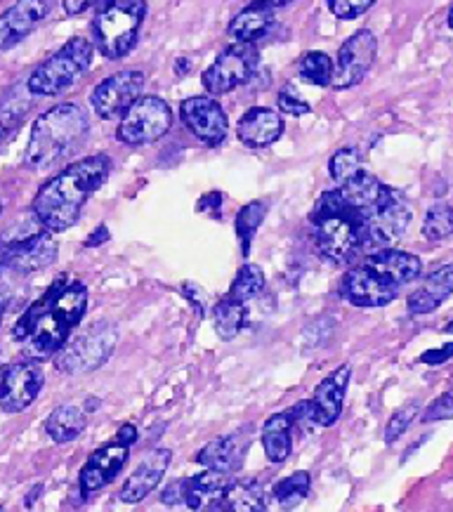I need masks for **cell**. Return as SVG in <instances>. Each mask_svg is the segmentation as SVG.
I'll use <instances>...</instances> for the list:
<instances>
[{
  "label": "cell",
  "instance_id": "obj_1",
  "mask_svg": "<svg viewBox=\"0 0 453 512\" xmlns=\"http://www.w3.org/2000/svg\"><path fill=\"white\" fill-rule=\"evenodd\" d=\"M88 307V288L81 281L59 277L41 300H36L17 321L12 336L24 345L31 359H48L62 350L71 331L81 324Z\"/></svg>",
  "mask_w": 453,
  "mask_h": 512
},
{
  "label": "cell",
  "instance_id": "obj_2",
  "mask_svg": "<svg viewBox=\"0 0 453 512\" xmlns=\"http://www.w3.org/2000/svg\"><path fill=\"white\" fill-rule=\"evenodd\" d=\"M111 173V159L104 154L88 156V159L71 163L62 173L52 177L38 189L34 210L38 225L45 232H64L74 227L85 201L100 189Z\"/></svg>",
  "mask_w": 453,
  "mask_h": 512
},
{
  "label": "cell",
  "instance_id": "obj_3",
  "mask_svg": "<svg viewBox=\"0 0 453 512\" xmlns=\"http://www.w3.org/2000/svg\"><path fill=\"white\" fill-rule=\"evenodd\" d=\"M88 133V114L78 104H57L36 118L26 144V166L43 170L74 152Z\"/></svg>",
  "mask_w": 453,
  "mask_h": 512
},
{
  "label": "cell",
  "instance_id": "obj_4",
  "mask_svg": "<svg viewBox=\"0 0 453 512\" xmlns=\"http://www.w3.org/2000/svg\"><path fill=\"white\" fill-rule=\"evenodd\" d=\"M312 241L319 255L336 265H347L361 251V229L357 213L347 206L338 189L321 194L312 208Z\"/></svg>",
  "mask_w": 453,
  "mask_h": 512
},
{
  "label": "cell",
  "instance_id": "obj_5",
  "mask_svg": "<svg viewBox=\"0 0 453 512\" xmlns=\"http://www.w3.org/2000/svg\"><path fill=\"white\" fill-rule=\"evenodd\" d=\"M147 17V0H102L93 19L97 50L107 59H123L133 52Z\"/></svg>",
  "mask_w": 453,
  "mask_h": 512
},
{
  "label": "cell",
  "instance_id": "obj_6",
  "mask_svg": "<svg viewBox=\"0 0 453 512\" xmlns=\"http://www.w3.org/2000/svg\"><path fill=\"white\" fill-rule=\"evenodd\" d=\"M93 52L95 45L90 38H71L67 45H62L55 55L45 59L41 67L26 78V88L31 90V95L41 97H55L59 93H64L71 85L81 81L85 71L90 69V64H93Z\"/></svg>",
  "mask_w": 453,
  "mask_h": 512
},
{
  "label": "cell",
  "instance_id": "obj_7",
  "mask_svg": "<svg viewBox=\"0 0 453 512\" xmlns=\"http://www.w3.org/2000/svg\"><path fill=\"white\" fill-rule=\"evenodd\" d=\"M357 218L361 229V251L376 253L392 248L402 239L409 229L411 208L397 189L385 187L383 196Z\"/></svg>",
  "mask_w": 453,
  "mask_h": 512
},
{
  "label": "cell",
  "instance_id": "obj_8",
  "mask_svg": "<svg viewBox=\"0 0 453 512\" xmlns=\"http://www.w3.org/2000/svg\"><path fill=\"white\" fill-rule=\"evenodd\" d=\"M118 340L116 328L107 321H97L76 338L67 340L62 350L55 354L57 371L69 373V376H81V373L97 371L107 364L111 352H114Z\"/></svg>",
  "mask_w": 453,
  "mask_h": 512
},
{
  "label": "cell",
  "instance_id": "obj_9",
  "mask_svg": "<svg viewBox=\"0 0 453 512\" xmlns=\"http://www.w3.org/2000/svg\"><path fill=\"white\" fill-rule=\"evenodd\" d=\"M173 126V111H170L168 102L161 97L147 95L140 97L126 114L121 116L118 123L116 140L130 147H140V144H151L161 140Z\"/></svg>",
  "mask_w": 453,
  "mask_h": 512
},
{
  "label": "cell",
  "instance_id": "obj_10",
  "mask_svg": "<svg viewBox=\"0 0 453 512\" xmlns=\"http://www.w3.org/2000/svg\"><path fill=\"white\" fill-rule=\"evenodd\" d=\"M258 50L253 45L234 43L222 55H218L213 64L203 74V88L210 95H227L234 88L248 83L258 69Z\"/></svg>",
  "mask_w": 453,
  "mask_h": 512
},
{
  "label": "cell",
  "instance_id": "obj_11",
  "mask_svg": "<svg viewBox=\"0 0 453 512\" xmlns=\"http://www.w3.org/2000/svg\"><path fill=\"white\" fill-rule=\"evenodd\" d=\"M57 260V244L50 232H34L19 239L0 241V269L31 274L50 267Z\"/></svg>",
  "mask_w": 453,
  "mask_h": 512
},
{
  "label": "cell",
  "instance_id": "obj_12",
  "mask_svg": "<svg viewBox=\"0 0 453 512\" xmlns=\"http://www.w3.org/2000/svg\"><path fill=\"white\" fill-rule=\"evenodd\" d=\"M378 55V41L369 29H361L347 38L343 48L338 50V62L333 64V81L336 90L354 88L364 81Z\"/></svg>",
  "mask_w": 453,
  "mask_h": 512
},
{
  "label": "cell",
  "instance_id": "obj_13",
  "mask_svg": "<svg viewBox=\"0 0 453 512\" xmlns=\"http://www.w3.org/2000/svg\"><path fill=\"white\" fill-rule=\"evenodd\" d=\"M144 88V74L137 69L118 71V74L104 78L102 83L95 85L93 97V109L97 116L102 118H118L133 107V104L142 97Z\"/></svg>",
  "mask_w": 453,
  "mask_h": 512
},
{
  "label": "cell",
  "instance_id": "obj_14",
  "mask_svg": "<svg viewBox=\"0 0 453 512\" xmlns=\"http://www.w3.org/2000/svg\"><path fill=\"white\" fill-rule=\"evenodd\" d=\"M45 383L43 369L34 361H19L5 366L0 378V409L5 413H22L36 402Z\"/></svg>",
  "mask_w": 453,
  "mask_h": 512
},
{
  "label": "cell",
  "instance_id": "obj_15",
  "mask_svg": "<svg viewBox=\"0 0 453 512\" xmlns=\"http://www.w3.org/2000/svg\"><path fill=\"white\" fill-rule=\"evenodd\" d=\"M180 116L185 126L192 130V135L199 137L208 147H218V144L225 142L229 130L227 114L213 97H189L180 104Z\"/></svg>",
  "mask_w": 453,
  "mask_h": 512
},
{
  "label": "cell",
  "instance_id": "obj_16",
  "mask_svg": "<svg viewBox=\"0 0 453 512\" xmlns=\"http://www.w3.org/2000/svg\"><path fill=\"white\" fill-rule=\"evenodd\" d=\"M399 288L373 272L371 267H352L340 281V295L354 307H385L397 298Z\"/></svg>",
  "mask_w": 453,
  "mask_h": 512
},
{
  "label": "cell",
  "instance_id": "obj_17",
  "mask_svg": "<svg viewBox=\"0 0 453 512\" xmlns=\"http://www.w3.org/2000/svg\"><path fill=\"white\" fill-rule=\"evenodd\" d=\"M52 0H17L0 15V50H10L24 41L45 17L50 15Z\"/></svg>",
  "mask_w": 453,
  "mask_h": 512
},
{
  "label": "cell",
  "instance_id": "obj_18",
  "mask_svg": "<svg viewBox=\"0 0 453 512\" xmlns=\"http://www.w3.org/2000/svg\"><path fill=\"white\" fill-rule=\"evenodd\" d=\"M128 456H130L128 446H123L118 442L97 449L81 470L83 496L95 494V491H100L107 487V484L114 482V477L123 470V465L128 463Z\"/></svg>",
  "mask_w": 453,
  "mask_h": 512
},
{
  "label": "cell",
  "instance_id": "obj_19",
  "mask_svg": "<svg viewBox=\"0 0 453 512\" xmlns=\"http://www.w3.org/2000/svg\"><path fill=\"white\" fill-rule=\"evenodd\" d=\"M350 378H352V369L345 364L333 371L331 376L321 380L317 390H314V397L310 404L314 413V423H317L319 428H331V425L340 418Z\"/></svg>",
  "mask_w": 453,
  "mask_h": 512
},
{
  "label": "cell",
  "instance_id": "obj_20",
  "mask_svg": "<svg viewBox=\"0 0 453 512\" xmlns=\"http://www.w3.org/2000/svg\"><path fill=\"white\" fill-rule=\"evenodd\" d=\"M170 458H173V454L168 449H154L151 454H147V458L137 465L133 475L126 479V484L118 491V498L123 503L144 501L161 484V479L170 465Z\"/></svg>",
  "mask_w": 453,
  "mask_h": 512
},
{
  "label": "cell",
  "instance_id": "obj_21",
  "mask_svg": "<svg viewBox=\"0 0 453 512\" xmlns=\"http://www.w3.org/2000/svg\"><path fill=\"white\" fill-rule=\"evenodd\" d=\"M284 133V118L279 111L267 107H253L236 123V135L251 149H262L274 144Z\"/></svg>",
  "mask_w": 453,
  "mask_h": 512
},
{
  "label": "cell",
  "instance_id": "obj_22",
  "mask_svg": "<svg viewBox=\"0 0 453 512\" xmlns=\"http://www.w3.org/2000/svg\"><path fill=\"white\" fill-rule=\"evenodd\" d=\"M364 265L371 267L373 272H378L380 277L390 281V284H395L397 288L416 281L420 277V272H423V262H420L418 255L395 251V248L369 253Z\"/></svg>",
  "mask_w": 453,
  "mask_h": 512
},
{
  "label": "cell",
  "instance_id": "obj_23",
  "mask_svg": "<svg viewBox=\"0 0 453 512\" xmlns=\"http://www.w3.org/2000/svg\"><path fill=\"white\" fill-rule=\"evenodd\" d=\"M246 451L248 437L244 432H236V435H225L208 442L199 454H196V463H201L206 470H220L232 475V472L239 470L241 463H244Z\"/></svg>",
  "mask_w": 453,
  "mask_h": 512
},
{
  "label": "cell",
  "instance_id": "obj_24",
  "mask_svg": "<svg viewBox=\"0 0 453 512\" xmlns=\"http://www.w3.org/2000/svg\"><path fill=\"white\" fill-rule=\"evenodd\" d=\"M232 475L220 470H206L201 475L187 479V496L185 503L192 510H213L215 505L225 503V496L232 487Z\"/></svg>",
  "mask_w": 453,
  "mask_h": 512
},
{
  "label": "cell",
  "instance_id": "obj_25",
  "mask_svg": "<svg viewBox=\"0 0 453 512\" xmlns=\"http://www.w3.org/2000/svg\"><path fill=\"white\" fill-rule=\"evenodd\" d=\"M453 295V262L435 269L425 284L409 295V312L411 314H430L435 312L444 300Z\"/></svg>",
  "mask_w": 453,
  "mask_h": 512
},
{
  "label": "cell",
  "instance_id": "obj_26",
  "mask_svg": "<svg viewBox=\"0 0 453 512\" xmlns=\"http://www.w3.org/2000/svg\"><path fill=\"white\" fill-rule=\"evenodd\" d=\"M274 24V8L267 5L251 3L246 10H241L227 26V34L234 38L236 43L253 45L258 38H262Z\"/></svg>",
  "mask_w": 453,
  "mask_h": 512
},
{
  "label": "cell",
  "instance_id": "obj_27",
  "mask_svg": "<svg viewBox=\"0 0 453 512\" xmlns=\"http://www.w3.org/2000/svg\"><path fill=\"white\" fill-rule=\"evenodd\" d=\"M262 449L272 463H284L293 451V420L288 413H274L262 425Z\"/></svg>",
  "mask_w": 453,
  "mask_h": 512
},
{
  "label": "cell",
  "instance_id": "obj_28",
  "mask_svg": "<svg viewBox=\"0 0 453 512\" xmlns=\"http://www.w3.org/2000/svg\"><path fill=\"white\" fill-rule=\"evenodd\" d=\"M31 90L26 88V83H19L10 90L8 95L0 102V144L12 140L17 135V130L22 128L26 114L31 109Z\"/></svg>",
  "mask_w": 453,
  "mask_h": 512
},
{
  "label": "cell",
  "instance_id": "obj_29",
  "mask_svg": "<svg viewBox=\"0 0 453 512\" xmlns=\"http://www.w3.org/2000/svg\"><path fill=\"white\" fill-rule=\"evenodd\" d=\"M338 192L345 199L347 206H350L357 215H361L366 213V210H369L380 196H383L385 185L378 180V177H373L371 173H366V170H361V173L350 177V180L343 182V185H338Z\"/></svg>",
  "mask_w": 453,
  "mask_h": 512
},
{
  "label": "cell",
  "instance_id": "obj_30",
  "mask_svg": "<svg viewBox=\"0 0 453 512\" xmlns=\"http://www.w3.org/2000/svg\"><path fill=\"white\" fill-rule=\"evenodd\" d=\"M85 423H88V420H85L83 409H78L74 404H64L57 406V409L48 416V420H45V432H48L52 442L67 444L83 435Z\"/></svg>",
  "mask_w": 453,
  "mask_h": 512
},
{
  "label": "cell",
  "instance_id": "obj_31",
  "mask_svg": "<svg viewBox=\"0 0 453 512\" xmlns=\"http://www.w3.org/2000/svg\"><path fill=\"white\" fill-rule=\"evenodd\" d=\"M248 321V307L244 303H239V300L225 298L220 300L218 307H215V331H218V336L222 340H232L239 336L241 331H244Z\"/></svg>",
  "mask_w": 453,
  "mask_h": 512
},
{
  "label": "cell",
  "instance_id": "obj_32",
  "mask_svg": "<svg viewBox=\"0 0 453 512\" xmlns=\"http://www.w3.org/2000/svg\"><path fill=\"white\" fill-rule=\"evenodd\" d=\"M310 489H312L310 472L298 470L293 472V475L281 479L277 487H274V498H277V503L284 510H293L305 501L307 494H310Z\"/></svg>",
  "mask_w": 453,
  "mask_h": 512
},
{
  "label": "cell",
  "instance_id": "obj_33",
  "mask_svg": "<svg viewBox=\"0 0 453 512\" xmlns=\"http://www.w3.org/2000/svg\"><path fill=\"white\" fill-rule=\"evenodd\" d=\"M298 74L305 83L326 88V85H331L333 81V59L321 50L305 52L298 64Z\"/></svg>",
  "mask_w": 453,
  "mask_h": 512
},
{
  "label": "cell",
  "instance_id": "obj_34",
  "mask_svg": "<svg viewBox=\"0 0 453 512\" xmlns=\"http://www.w3.org/2000/svg\"><path fill=\"white\" fill-rule=\"evenodd\" d=\"M265 215H267V203L265 201L246 203V206L239 210V215H236L234 229H236V236L241 239V248H244V255H248V251H251V241H253L255 232L260 229L262 220H265Z\"/></svg>",
  "mask_w": 453,
  "mask_h": 512
},
{
  "label": "cell",
  "instance_id": "obj_35",
  "mask_svg": "<svg viewBox=\"0 0 453 512\" xmlns=\"http://www.w3.org/2000/svg\"><path fill=\"white\" fill-rule=\"evenodd\" d=\"M262 288H265V274H262V269L258 265H244L232 281V288H229L227 295L248 305L251 300L258 298Z\"/></svg>",
  "mask_w": 453,
  "mask_h": 512
},
{
  "label": "cell",
  "instance_id": "obj_36",
  "mask_svg": "<svg viewBox=\"0 0 453 512\" xmlns=\"http://www.w3.org/2000/svg\"><path fill=\"white\" fill-rule=\"evenodd\" d=\"M453 234V206L449 203H435L428 210L423 222V236L430 241H442Z\"/></svg>",
  "mask_w": 453,
  "mask_h": 512
},
{
  "label": "cell",
  "instance_id": "obj_37",
  "mask_svg": "<svg viewBox=\"0 0 453 512\" xmlns=\"http://www.w3.org/2000/svg\"><path fill=\"white\" fill-rule=\"evenodd\" d=\"M227 512H267L262 496L248 484H232L225 496Z\"/></svg>",
  "mask_w": 453,
  "mask_h": 512
},
{
  "label": "cell",
  "instance_id": "obj_38",
  "mask_svg": "<svg viewBox=\"0 0 453 512\" xmlns=\"http://www.w3.org/2000/svg\"><path fill=\"white\" fill-rule=\"evenodd\" d=\"M328 170H331L333 180H336L338 185H343V182H347L350 177H354L357 173H361V170H364V166H361V154L354 147L338 149V152L331 156Z\"/></svg>",
  "mask_w": 453,
  "mask_h": 512
},
{
  "label": "cell",
  "instance_id": "obj_39",
  "mask_svg": "<svg viewBox=\"0 0 453 512\" xmlns=\"http://www.w3.org/2000/svg\"><path fill=\"white\" fill-rule=\"evenodd\" d=\"M418 413H420V404H418V402H411V404H406V406H402V409H397L395 413H392V418L387 420L385 442H387V444L397 442V439L402 437L404 432L411 428V425H413V420L418 418Z\"/></svg>",
  "mask_w": 453,
  "mask_h": 512
},
{
  "label": "cell",
  "instance_id": "obj_40",
  "mask_svg": "<svg viewBox=\"0 0 453 512\" xmlns=\"http://www.w3.org/2000/svg\"><path fill=\"white\" fill-rule=\"evenodd\" d=\"M326 3L338 19H357L369 12L376 0H326Z\"/></svg>",
  "mask_w": 453,
  "mask_h": 512
},
{
  "label": "cell",
  "instance_id": "obj_41",
  "mask_svg": "<svg viewBox=\"0 0 453 512\" xmlns=\"http://www.w3.org/2000/svg\"><path fill=\"white\" fill-rule=\"evenodd\" d=\"M279 109L286 111V114H293V116L310 114V104L302 100L300 93L293 88V85H284V88H281Z\"/></svg>",
  "mask_w": 453,
  "mask_h": 512
},
{
  "label": "cell",
  "instance_id": "obj_42",
  "mask_svg": "<svg viewBox=\"0 0 453 512\" xmlns=\"http://www.w3.org/2000/svg\"><path fill=\"white\" fill-rule=\"evenodd\" d=\"M453 418V395H442L423 411V423H437V420Z\"/></svg>",
  "mask_w": 453,
  "mask_h": 512
},
{
  "label": "cell",
  "instance_id": "obj_43",
  "mask_svg": "<svg viewBox=\"0 0 453 512\" xmlns=\"http://www.w3.org/2000/svg\"><path fill=\"white\" fill-rule=\"evenodd\" d=\"M185 496H187V479H177V482L168 484V487L163 489L161 501L166 505H180L185 503Z\"/></svg>",
  "mask_w": 453,
  "mask_h": 512
},
{
  "label": "cell",
  "instance_id": "obj_44",
  "mask_svg": "<svg viewBox=\"0 0 453 512\" xmlns=\"http://www.w3.org/2000/svg\"><path fill=\"white\" fill-rule=\"evenodd\" d=\"M453 357V343L451 345H444L442 350H430V352H425L423 359L425 364H430V366H439V364H444V361H449Z\"/></svg>",
  "mask_w": 453,
  "mask_h": 512
},
{
  "label": "cell",
  "instance_id": "obj_45",
  "mask_svg": "<svg viewBox=\"0 0 453 512\" xmlns=\"http://www.w3.org/2000/svg\"><path fill=\"white\" fill-rule=\"evenodd\" d=\"M95 3H102V0H62L67 15H81V12L93 8Z\"/></svg>",
  "mask_w": 453,
  "mask_h": 512
},
{
  "label": "cell",
  "instance_id": "obj_46",
  "mask_svg": "<svg viewBox=\"0 0 453 512\" xmlns=\"http://www.w3.org/2000/svg\"><path fill=\"white\" fill-rule=\"evenodd\" d=\"M135 439H137L135 425H123V428L116 432V442L123 444V446H128V449L135 444Z\"/></svg>",
  "mask_w": 453,
  "mask_h": 512
},
{
  "label": "cell",
  "instance_id": "obj_47",
  "mask_svg": "<svg viewBox=\"0 0 453 512\" xmlns=\"http://www.w3.org/2000/svg\"><path fill=\"white\" fill-rule=\"evenodd\" d=\"M107 239H109V229L102 225V227H97V229H95L93 236H90L88 241H85V246H90V248H93V246H100V244H104V241H107Z\"/></svg>",
  "mask_w": 453,
  "mask_h": 512
},
{
  "label": "cell",
  "instance_id": "obj_48",
  "mask_svg": "<svg viewBox=\"0 0 453 512\" xmlns=\"http://www.w3.org/2000/svg\"><path fill=\"white\" fill-rule=\"evenodd\" d=\"M253 3H260V5H267V8H284V5L293 3V0H253Z\"/></svg>",
  "mask_w": 453,
  "mask_h": 512
},
{
  "label": "cell",
  "instance_id": "obj_49",
  "mask_svg": "<svg viewBox=\"0 0 453 512\" xmlns=\"http://www.w3.org/2000/svg\"><path fill=\"white\" fill-rule=\"evenodd\" d=\"M41 491H43V487H41V484H38V487L31 491L29 496H26V508H31V505H34V501L38 498V494H41Z\"/></svg>",
  "mask_w": 453,
  "mask_h": 512
},
{
  "label": "cell",
  "instance_id": "obj_50",
  "mask_svg": "<svg viewBox=\"0 0 453 512\" xmlns=\"http://www.w3.org/2000/svg\"><path fill=\"white\" fill-rule=\"evenodd\" d=\"M95 409H100V399L90 397V399H88V411H95Z\"/></svg>",
  "mask_w": 453,
  "mask_h": 512
},
{
  "label": "cell",
  "instance_id": "obj_51",
  "mask_svg": "<svg viewBox=\"0 0 453 512\" xmlns=\"http://www.w3.org/2000/svg\"><path fill=\"white\" fill-rule=\"evenodd\" d=\"M3 317H5V305L0 303V324H3Z\"/></svg>",
  "mask_w": 453,
  "mask_h": 512
},
{
  "label": "cell",
  "instance_id": "obj_52",
  "mask_svg": "<svg viewBox=\"0 0 453 512\" xmlns=\"http://www.w3.org/2000/svg\"><path fill=\"white\" fill-rule=\"evenodd\" d=\"M449 26H451V31H453V5H451V10H449Z\"/></svg>",
  "mask_w": 453,
  "mask_h": 512
},
{
  "label": "cell",
  "instance_id": "obj_53",
  "mask_svg": "<svg viewBox=\"0 0 453 512\" xmlns=\"http://www.w3.org/2000/svg\"><path fill=\"white\" fill-rule=\"evenodd\" d=\"M3 371H5V366H0V378H3Z\"/></svg>",
  "mask_w": 453,
  "mask_h": 512
},
{
  "label": "cell",
  "instance_id": "obj_54",
  "mask_svg": "<svg viewBox=\"0 0 453 512\" xmlns=\"http://www.w3.org/2000/svg\"><path fill=\"white\" fill-rule=\"evenodd\" d=\"M0 210H3V201H0Z\"/></svg>",
  "mask_w": 453,
  "mask_h": 512
},
{
  "label": "cell",
  "instance_id": "obj_55",
  "mask_svg": "<svg viewBox=\"0 0 453 512\" xmlns=\"http://www.w3.org/2000/svg\"><path fill=\"white\" fill-rule=\"evenodd\" d=\"M210 512H222V510H210Z\"/></svg>",
  "mask_w": 453,
  "mask_h": 512
}]
</instances>
